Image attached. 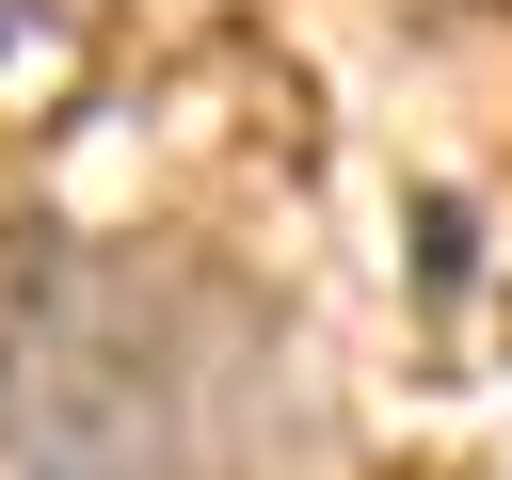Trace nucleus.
<instances>
[{"instance_id":"1","label":"nucleus","mask_w":512,"mask_h":480,"mask_svg":"<svg viewBox=\"0 0 512 480\" xmlns=\"http://www.w3.org/2000/svg\"><path fill=\"white\" fill-rule=\"evenodd\" d=\"M0 480H192L144 272L64 256V240L0 256Z\"/></svg>"}]
</instances>
